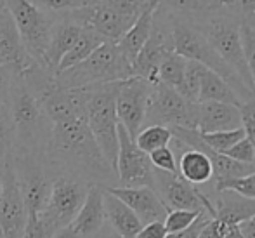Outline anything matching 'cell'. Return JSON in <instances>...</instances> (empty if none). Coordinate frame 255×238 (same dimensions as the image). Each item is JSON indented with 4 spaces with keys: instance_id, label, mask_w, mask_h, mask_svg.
<instances>
[{
    "instance_id": "6da1fadb",
    "label": "cell",
    "mask_w": 255,
    "mask_h": 238,
    "mask_svg": "<svg viewBox=\"0 0 255 238\" xmlns=\"http://www.w3.org/2000/svg\"><path fill=\"white\" fill-rule=\"evenodd\" d=\"M47 167H56L70 178L87 185L110 188L117 181V172L108 164L87 125V118L52 125L45 148ZM63 174V176H66Z\"/></svg>"
},
{
    "instance_id": "7a4b0ae2",
    "label": "cell",
    "mask_w": 255,
    "mask_h": 238,
    "mask_svg": "<svg viewBox=\"0 0 255 238\" xmlns=\"http://www.w3.org/2000/svg\"><path fill=\"white\" fill-rule=\"evenodd\" d=\"M7 106L16 129V150L45 155L51 138L52 124L49 122L40 103V96L23 78L14 75Z\"/></svg>"
},
{
    "instance_id": "3957f363",
    "label": "cell",
    "mask_w": 255,
    "mask_h": 238,
    "mask_svg": "<svg viewBox=\"0 0 255 238\" xmlns=\"http://www.w3.org/2000/svg\"><path fill=\"white\" fill-rule=\"evenodd\" d=\"M134 77L132 64L117 44L104 42L85 61L56 73V84L63 89H92L98 85L117 84Z\"/></svg>"
},
{
    "instance_id": "277c9868",
    "label": "cell",
    "mask_w": 255,
    "mask_h": 238,
    "mask_svg": "<svg viewBox=\"0 0 255 238\" xmlns=\"http://www.w3.org/2000/svg\"><path fill=\"white\" fill-rule=\"evenodd\" d=\"M172 35H174V49L179 56L186 57V59L196 61V63L203 64L207 70L214 71L215 75L226 80L231 89L236 92V96L245 103V101L255 99V94L242 82V78L236 75V71L219 56L214 50L207 38L200 33L196 24L191 19L186 17L172 16Z\"/></svg>"
},
{
    "instance_id": "5b68a950",
    "label": "cell",
    "mask_w": 255,
    "mask_h": 238,
    "mask_svg": "<svg viewBox=\"0 0 255 238\" xmlns=\"http://www.w3.org/2000/svg\"><path fill=\"white\" fill-rule=\"evenodd\" d=\"M200 30V33L207 38L208 44L215 52L236 71L242 82L255 94V85L247 66L245 54H243L242 37H240V21L228 7L208 12L198 19H191Z\"/></svg>"
},
{
    "instance_id": "8992f818",
    "label": "cell",
    "mask_w": 255,
    "mask_h": 238,
    "mask_svg": "<svg viewBox=\"0 0 255 238\" xmlns=\"http://www.w3.org/2000/svg\"><path fill=\"white\" fill-rule=\"evenodd\" d=\"M118 85L120 82L89 89L87 108H85L89 129L104 158L113 169L118 155V118L115 108Z\"/></svg>"
},
{
    "instance_id": "52a82bcc",
    "label": "cell",
    "mask_w": 255,
    "mask_h": 238,
    "mask_svg": "<svg viewBox=\"0 0 255 238\" xmlns=\"http://www.w3.org/2000/svg\"><path fill=\"white\" fill-rule=\"evenodd\" d=\"M3 3L12 16L26 54L35 63L44 66V56L51 42L54 24L59 17L37 9L28 0H3Z\"/></svg>"
},
{
    "instance_id": "ba28073f",
    "label": "cell",
    "mask_w": 255,
    "mask_h": 238,
    "mask_svg": "<svg viewBox=\"0 0 255 238\" xmlns=\"http://www.w3.org/2000/svg\"><path fill=\"white\" fill-rule=\"evenodd\" d=\"M12 164L26 212L28 214H40L47 204L54 179L49 176L45 155L30 153V151L14 148Z\"/></svg>"
},
{
    "instance_id": "9c48e42d",
    "label": "cell",
    "mask_w": 255,
    "mask_h": 238,
    "mask_svg": "<svg viewBox=\"0 0 255 238\" xmlns=\"http://www.w3.org/2000/svg\"><path fill=\"white\" fill-rule=\"evenodd\" d=\"M89 186L91 185L70 176H57L52 179L51 193L44 211L40 212V218L51 228L54 235L59 230L70 226V223L84 205Z\"/></svg>"
},
{
    "instance_id": "30bf717a",
    "label": "cell",
    "mask_w": 255,
    "mask_h": 238,
    "mask_svg": "<svg viewBox=\"0 0 255 238\" xmlns=\"http://www.w3.org/2000/svg\"><path fill=\"white\" fill-rule=\"evenodd\" d=\"M175 52L174 35H172V17L167 10L156 7L153 17V28L148 42L139 50L137 57L132 63L134 77L149 82L151 85L158 84V70L167 56Z\"/></svg>"
},
{
    "instance_id": "8fae6325",
    "label": "cell",
    "mask_w": 255,
    "mask_h": 238,
    "mask_svg": "<svg viewBox=\"0 0 255 238\" xmlns=\"http://www.w3.org/2000/svg\"><path fill=\"white\" fill-rule=\"evenodd\" d=\"M146 125H163L174 129H193L196 131V104L189 103L175 89L163 84H154L146 110Z\"/></svg>"
},
{
    "instance_id": "7c38bea8",
    "label": "cell",
    "mask_w": 255,
    "mask_h": 238,
    "mask_svg": "<svg viewBox=\"0 0 255 238\" xmlns=\"http://www.w3.org/2000/svg\"><path fill=\"white\" fill-rule=\"evenodd\" d=\"M153 190L163 202L167 211L182 209V211H207L215 218V209L212 200L203 193L202 188L189 185L179 174H167L161 171H153Z\"/></svg>"
},
{
    "instance_id": "4fadbf2b",
    "label": "cell",
    "mask_w": 255,
    "mask_h": 238,
    "mask_svg": "<svg viewBox=\"0 0 255 238\" xmlns=\"http://www.w3.org/2000/svg\"><path fill=\"white\" fill-rule=\"evenodd\" d=\"M153 165L149 157L137 148L128 132L118 124V155L115 172L118 188H153Z\"/></svg>"
},
{
    "instance_id": "5bb4252c",
    "label": "cell",
    "mask_w": 255,
    "mask_h": 238,
    "mask_svg": "<svg viewBox=\"0 0 255 238\" xmlns=\"http://www.w3.org/2000/svg\"><path fill=\"white\" fill-rule=\"evenodd\" d=\"M151 89L153 85L149 82L139 77H132L128 80L120 82L118 85L117 101H115L117 118L118 124L128 132L132 139H135L139 131L144 127Z\"/></svg>"
},
{
    "instance_id": "9a60e30c",
    "label": "cell",
    "mask_w": 255,
    "mask_h": 238,
    "mask_svg": "<svg viewBox=\"0 0 255 238\" xmlns=\"http://www.w3.org/2000/svg\"><path fill=\"white\" fill-rule=\"evenodd\" d=\"M28 212L17 186L12 153L2 160V197H0V230L5 238H21L26 226Z\"/></svg>"
},
{
    "instance_id": "2e32d148",
    "label": "cell",
    "mask_w": 255,
    "mask_h": 238,
    "mask_svg": "<svg viewBox=\"0 0 255 238\" xmlns=\"http://www.w3.org/2000/svg\"><path fill=\"white\" fill-rule=\"evenodd\" d=\"M89 89H63L54 80L52 87H49L40 96V103L52 125L64 122L85 118Z\"/></svg>"
},
{
    "instance_id": "e0dca14e",
    "label": "cell",
    "mask_w": 255,
    "mask_h": 238,
    "mask_svg": "<svg viewBox=\"0 0 255 238\" xmlns=\"http://www.w3.org/2000/svg\"><path fill=\"white\" fill-rule=\"evenodd\" d=\"M168 146L177 155V174L184 181L198 188L205 186V188L214 190V169H212L210 158L203 151L186 146L174 136Z\"/></svg>"
},
{
    "instance_id": "ac0fdd59",
    "label": "cell",
    "mask_w": 255,
    "mask_h": 238,
    "mask_svg": "<svg viewBox=\"0 0 255 238\" xmlns=\"http://www.w3.org/2000/svg\"><path fill=\"white\" fill-rule=\"evenodd\" d=\"M104 190L113 195V197H117L118 200L124 202L127 207H130L132 212L137 216L142 225H148V223H154V221H163L168 212L167 207L163 205V202L156 195V191L149 188V186H142V188H118V186H110V188H104Z\"/></svg>"
},
{
    "instance_id": "d6986e66",
    "label": "cell",
    "mask_w": 255,
    "mask_h": 238,
    "mask_svg": "<svg viewBox=\"0 0 255 238\" xmlns=\"http://www.w3.org/2000/svg\"><path fill=\"white\" fill-rule=\"evenodd\" d=\"M35 61L28 56L23 47L12 16L3 7L0 10V66L12 70L14 75H21Z\"/></svg>"
},
{
    "instance_id": "ffe728a7",
    "label": "cell",
    "mask_w": 255,
    "mask_h": 238,
    "mask_svg": "<svg viewBox=\"0 0 255 238\" xmlns=\"http://www.w3.org/2000/svg\"><path fill=\"white\" fill-rule=\"evenodd\" d=\"M106 214H104V188L99 185H91L84 205L77 212L75 219L68 228L80 238H96L101 233Z\"/></svg>"
},
{
    "instance_id": "44dd1931",
    "label": "cell",
    "mask_w": 255,
    "mask_h": 238,
    "mask_svg": "<svg viewBox=\"0 0 255 238\" xmlns=\"http://www.w3.org/2000/svg\"><path fill=\"white\" fill-rule=\"evenodd\" d=\"M242 127L240 108L226 103H196V131L200 134Z\"/></svg>"
},
{
    "instance_id": "7402d4cb",
    "label": "cell",
    "mask_w": 255,
    "mask_h": 238,
    "mask_svg": "<svg viewBox=\"0 0 255 238\" xmlns=\"http://www.w3.org/2000/svg\"><path fill=\"white\" fill-rule=\"evenodd\" d=\"M84 28L71 21L68 16H61L54 24V30L51 35V42H49L47 52L44 56V68L49 71L56 73L57 66H59L61 59L66 56V52L75 45L78 37L82 35Z\"/></svg>"
},
{
    "instance_id": "603a6c76",
    "label": "cell",
    "mask_w": 255,
    "mask_h": 238,
    "mask_svg": "<svg viewBox=\"0 0 255 238\" xmlns=\"http://www.w3.org/2000/svg\"><path fill=\"white\" fill-rule=\"evenodd\" d=\"M212 204L215 209V219L224 223L226 226H236L255 216V200L242 197L231 190L215 191Z\"/></svg>"
},
{
    "instance_id": "cb8c5ba5",
    "label": "cell",
    "mask_w": 255,
    "mask_h": 238,
    "mask_svg": "<svg viewBox=\"0 0 255 238\" xmlns=\"http://www.w3.org/2000/svg\"><path fill=\"white\" fill-rule=\"evenodd\" d=\"M104 214L111 230L115 232V237L118 238H135L142 228V223L132 212V209L108 193L106 190H104Z\"/></svg>"
},
{
    "instance_id": "d4e9b609",
    "label": "cell",
    "mask_w": 255,
    "mask_h": 238,
    "mask_svg": "<svg viewBox=\"0 0 255 238\" xmlns=\"http://www.w3.org/2000/svg\"><path fill=\"white\" fill-rule=\"evenodd\" d=\"M158 7V2L149 3L141 14L135 19V23L130 26V30L120 38V42H117L118 49L122 50L125 57L130 61V64L135 61L139 50L144 47V44L148 42L149 35H151V28H153V17H154V10Z\"/></svg>"
},
{
    "instance_id": "484cf974",
    "label": "cell",
    "mask_w": 255,
    "mask_h": 238,
    "mask_svg": "<svg viewBox=\"0 0 255 238\" xmlns=\"http://www.w3.org/2000/svg\"><path fill=\"white\" fill-rule=\"evenodd\" d=\"M198 103H226L240 108L243 101L236 96V92L233 91L228 82L222 80L214 71L205 68L202 75V85H200Z\"/></svg>"
},
{
    "instance_id": "4316f807",
    "label": "cell",
    "mask_w": 255,
    "mask_h": 238,
    "mask_svg": "<svg viewBox=\"0 0 255 238\" xmlns=\"http://www.w3.org/2000/svg\"><path fill=\"white\" fill-rule=\"evenodd\" d=\"M158 7L167 10L168 14L186 19H198L208 12L221 9L222 5L219 0H156Z\"/></svg>"
},
{
    "instance_id": "83f0119b",
    "label": "cell",
    "mask_w": 255,
    "mask_h": 238,
    "mask_svg": "<svg viewBox=\"0 0 255 238\" xmlns=\"http://www.w3.org/2000/svg\"><path fill=\"white\" fill-rule=\"evenodd\" d=\"M103 44H104V40L96 33V31L89 30V28H84V31H82V35L78 37V40L75 42V45L68 50L66 56L61 59L56 73H61V71L77 66L78 63L87 59V57L91 56L96 49L101 47Z\"/></svg>"
},
{
    "instance_id": "f1b7e54d",
    "label": "cell",
    "mask_w": 255,
    "mask_h": 238,
    "mask_svg": "<svg viewBox=\"0 0 255 238\" xmlns=\"http://www.w3.org/2000/svg\"><path fill=\"white\" fill-rule=\"evenodd\" d=\"M188 59L182 56H179L177 52H172L170 56H167L163 59V63L160 64L158 70V82L167 87H172L175 91H181L182 80H184V71Z\"/></svg>"
},
{
    "instance_id": "f546056e",
    "label": "cell",
    "mask_w": 255,
    "mask_h": 238,
    "mask_svg": "<svg viewBox=\"0 0 255 238\" xmlns=\"http://www.w3.org/2000/svg\"><path fill=\"white\" fill-rule=\"evenodd\" d=\"M134 141L139 150L149 155L154 150H160V148H165L170 144L172 131L168 127H163V125H146V127H142L139 131Z\"/></svg>"
},
{
    "instance_id": "4dcf8cb0",
    "label": "cell",
    "mask_w": 255,
    "mask_h": 238,
    "mask_svg": "<svg viewBox=\"0 0 255 238\" xmlns=\"http://www.w3.org/2000/svg\"><path fill=\"white\" fill-rule=\"evenodd\" d=\"M205 71V66L196 61L188 59L184 71V80H182V87L179 91V94L189 101V103L196 104L198 103V94H200V85H202V75Z\"/></svg>"
},
{
    "instance_id": "1f68e13d",
    "label": "cell",
    "mask_w": 255,
    "mask_h": 238,
    "mask_svg": "<svg viewBox=\"0 0 255 238\" xmlns=\"http://www.w3.org/2000/svg\"><path fill=\"white\" fill-rule=\"evenodd\" d=\"M200 134V132H198ZM202 141L207 144L210 150L224 155L231 146H235L238 141L245 138L243 127L233 129V131H221V132H210V134H200Z\"/></svg>"
},
{
    "instance_id": "d6a6232c",
    "label": "cell",
    "mask_w": 255,
    "mask_h": 238,
    "mask_svg": "<svg viewBox=\"0 0 255 238\" xmlns=\"http://www.w3.org/2000/svg\"><path fill=\"white\" fill-rule=\"evenodd\" d=\"M16 146V129L7 104L0 103V158L12 153Z\"/></svg>"
},
{
    "instance_id": "836d02e7",
    "label": "cell",
    "mask_w": 255,
    "mask_h": 238,
    "mask_svg": "<svg viewBox=\"0 0 255 238\" xmlns=\"http://www.w3.org/2000/svg\"><path fill=\"white\" fill-rule=\"evenodd\" d=\"M28 2L33 3L37 9L51 14V16L61 17L70 14L71 10H77L80 7L89 5L94 0H28Z\"/></svg>"
},
{
    "instance_id": "e575fe53",
    "label": "cell",
    "mask_w": 255,
    "mask_h": 238,
    "mask_svg": "<svg viewBox=\"0 0 255 238\" xmlns=\"http://www.w3.org/2000/svg\"><path fill=\"white\" fill-rule=\"evenodd\" d=\"M200 212L195 211H182V209H172L167 212L163 219V225L167 233H179L188 230L189 226L195 223V219L198 218Z\"/></svg>"
},
{
    "instance_id": "d590c367",
    "label": "cell",
    "mask_w": 255,
    "mask_h": 238,
    "mask_svg": "<svg viewBox=\"0 0 255 238\" xmlns=\"http://www.w3.org/2000/svg\"><path fill=\"white\" fill-rule=\"evenodd\" d=\"M148 157H149V162H151L153 169L167 172V174H177V155L174 153V150H172L170 146L154 150Z\"/></svg>"
},
{
    "instance_id": "8d00e7d4",
    "label": "cell",
    "mask_w": 255,
    "mask_h": 238,
    "mask_svg": "<svg viewBox=\"0 0 255 238\" xmlns=\"http://www.w3.org/2000/svg\"><path fill=\"white\" fill-rule=\"evenodd\" d=\"M104 5H108L110 9L117 10L122 16L132 17V19H137L139 14L146 9L154 0H101Z\"/></svg>"
},
{
    "instance_id": "74e56055",
    "label": "cell",
    "mask_w": 255,
    "mask_h": 238,
    "mask_svg": "<svg viewBox=\"0 0 255 238\" xmlns=\"http://www.w3.org/2000/svg\"><path fill=\"white\" fill-rule=\"evenodd\" d=\"M240 37H242L243 54H245L247 66H249L250 77L255 85V28L249 24L240 23Z\"/></svg>"
},
{
    "instance_id": "f35d334b",
    "label": "cell",
    "mask_w": 255,
    "mask_h": 238,
    "mask_svg": "<svg viewBox=\"0 0 255 238\" xmlns=\"http://www.w3.org/2000/svg\"><path fill=\"white\" fill-rule=\"evenodd\" d=\"M219 190H231L235 193L242 195L245 198H250V200H255V172L249 176H243V178L238 179H231V181H226L222 185L215 186V191Z\"/></svg>"
},
{
    "instance_id": "ab89813d",
    "label": "cell",
    "mask_w": 255,
    "mask_h": 238,
    "mask_svg": "<svg viewBox=\"0 0 255 238\" xmlns=\"http://www.w3.org/2000/svg\"><path fill=\"white\" fill-rule=\"evenodd\" d=\"M224 155L228 158H231V160L238 162V164H245V165L255 164V146L247 138H243L242 141H238L235 146L229 148Z\"/></svg>"
},
{
    "instance_id": "60d3db41",
    "label": "cell",
    "mask_w": 255,
    "mask_h": 238,
    "mask_svg": "<svg viewBox=\"0 0 255 238\" xmlns=\"http://www.w3.org/2000/svg\"><path fill=\"white\" fill-rule=\"evenodd\" d=\"M21 238H54V233L40 218V214H28L26 226Z\"/></svg>"
},
{
    "instance_id": "b9f144b4",
    "label": "cell",
    "mask_w": 255,
    "mask_h": 238,
    "mask_svg": "<svg viewBox=\"0 0 255 238\" xmlns=\"http://www.w3.org/2000/svg\"><path fill=\"white\" fill-rule=\"evenodd\" d=\"M229 10L238 17L240 23L255 28V0H231Z\"/></svg>"
},
{
    "instance_id": "7bdbcfd3",
    "label": "cell",
    "mask_w": 255,
    "mask_h": 238,
    "mask_svg": "<svg viewBox=\"0 0 255 238\" xmlns=\"http://www.w3.org/2000/svg\"><path fill=\"white\" fill-rule=\"evenodd\" d=\"M240 115H242V127L245 131V138L255 146V99L242 103Z\"/></svg>"
},
{
    "instance_id": "ee69618b",
    "label": "cell",
    "mask_w": 255,
    "mask_h": 238,
    "mask_svg": "<svg viewBox=\"0 0 255 238\" xmlns=\"http://www.w3.org/2000/svg\"><path fill=\"white\" fill-rule=\"evenodd\" d=\"M210 219H214V216L208 214L207 211H203V212H200L198 218L195 219V223H193L188 230L179 232V233H168L165 238H198L200 233H202V230L207 226V223L210 221Z\"/></svg>"
},
{
    "instance_id": "f6af8a7d",
    "label": "cell",
    "mask_w": 255,
    "mask_h": 238,
    "mask_svg": "<svg viewBox=\"0 0 255 238\" xmlns=\"http://www.w3.org/2000/svg\"><path fill=\"white\" fill-rule=\"evenodd\" d=\"M12 80H14V71L5 66H0V103L7 104V101H9Z\"/></svg>"
},
{
    "instance_id": "bcb514c9",
    "label": "cell",
    "mask_w": 255,
    "mask_h": 238,
    "mask_svg": "<svg viewBox=\"0 0 255 238\" xmlns=\"http://www.w3.org/2000/svg\"><path fill=\"white\" fill-rule=\"evenodd\" d=\"M168 233L165 230L163 221H154V223H148V225H142L141 232L137 233L135 238H165Z\"/></svg>"
},
{
    "instance_id": "7dc6e473",
    "label": "cell",
    "mask_w": 255,
    "mask_h": 238,
    "mask_svg": "<svg viewBox=\"0 0 255 238\" xmlns=\"http://www.w3.org/2000/svg\"><path fill=\"white\" fill-rule=\"evenodd\" d=\"M228 228L229 226H226L224 223H221L219 219L214 218L207 223V226L202 230V233H200L198 238H222Z\"/></svg>"
},
{
    "instance_id": "c3c4849f",
    "label": "cell",
    "mask_w": 255,
    "mask_h": 238,
    "mask_svg": "<svg viewBox=\"0 0 255 238\" xmlns=\"http://www.w3.org/2000/svg\"><path fill=\"white\" fill-rule=\"evenodd\" d=\"M236 228H238V232L242 233L243 238H255V216L236 225Z\"/></svg>"
},
{
    "instance_id": "681fc988",
    "label": "cell",
    "mask_w": 255,
    "mask_h": 238,
    "mask_svg": "<svg viewBox=\"0 0 255 238\" xmlns=\"http://www.w3.org/2000/svg\"><path fill=\"white\" fill-rule=\"evenodd\" d=\"M54 238H80V237L75 235V233L71 232L70 228H63V230H59L56 235H54Z\"/></svg>"
},
{
    "instance_id": "f907efd6",
    "label": "cell",
    "mask_w": 255,
    "mask_h": 238,
    "mask_svg": "<svg viewBox=\"0 0 255 238\" xmlns=\"http://www.w3.org/2000/svg\"><path fill=\"white\" fill-rule=\"evenodd\" d=\"M222 238H243L242 237V233L238 232V228L236 226H229L228 230H226V233H224V237Z\"/></svg>"
},
{
    "instance_id": "816d5d0a",
    "label": "cell",
    "mask_w": 255,
    "mask_h": 238,
    "mask_svg": "<svg viewBox=\"0 0 255 238\" xmlns=\"http://www.w3.org/2000/svg\"><path fill=\"white\" fill-rule=\"evenodd\" d=\"M2 160L3 158H0V197H2Z\"/></svg>"
},
{
    "instance_id": "f5cc1de1",
    "label": "cell",
    "mask_w": 255,
    "mask_h": 238,
    "mask_svg": "<svg viewBox=\"0 0 255 238\" xmlns=\"http://www.w3.org/2000/svg\"><path fill=\"white\" fill-rule=\"evenodd\" d=\"M219 2H221L224 7H228V9H229V5H231V0H219Z\"/></svg>"
},
{
    "instance_id": "db71d44e",
    "label": "cell",
    "mask_w": 255,
    "mask_h": 238,
    "mask_svg": "<svg viewBox=\"0 0 255 238\" xmlns=\"http://www.w3.org/2000/svg\"><path fill=\"white\" fill-rule=\"evenodd\" d=\"M3 7H5V3H3V0H0V10H2Z\"/></svg>"
},
{
    "instance_id": "11a10c76",
    "label": "cell",
    "mask_w": 255,
    "mask_h": 238,
    "mask_svg": "<svg viewBox=\"0 0 255 238\" xmlns=\"http://www.w3.org/2000/svg\"><path fill=\"white\" fill-rule=\"evenodd\" d=\"M0 238H5V237H3V233H2V230H0Z\"/></svg>"
},
{
    "instance_id": "9f6ffc18",
    "label": "cell",
    "mask_w": 255,
    "mask_h": 238,
    "mask_svg": "<svg viewBox=\"0 0 255 238\" xmlns=\"http://www.w3.org/2000/svg\"><path fill=\"white\" fill-rule=\"evenodd\" d=\"M113 238H118V237H115V235H113Z\"/></svg>"
},
{
    "instance_id": "6f0895ef",
    "label": "cell",
    "mask_w": 255,
    "mask_h": 238,
    "mask_svg": "<svg viewBox=\"0 0 255 238\" xmlns=\"http://www.w3.org/2000/svg\"><path fill=\"white\" fill-rule=\"evenodd\" d=\"M96 238H99V235H98V237H96Z\"/></svg>"
},
{
    "instance_id": "680465c9",
    "label": "cell",
    "mask_w": 255,
    "mask_h": 238,
    "mask_svg": "<svg viewBox=\"0 0 255 238\" xmlns=\"http://www.w3.org/2000/svg\"><path fill=\"white\" fill-rule=\"evenodd\" d=\"M254 165H255V164H254Z\"/></svg>"
}]
</instances>
